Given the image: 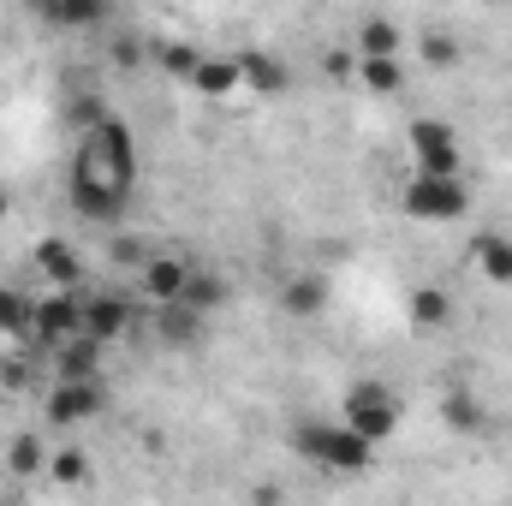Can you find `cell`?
I'll return each instance as SVG.
<instances>
[{
	"label": "cell",
	"instance_id": "8992f818",
	"mask_svg": "<svg viewBox=\"0 0 512 506\" xmlns=\"http://www.w3.org/2000/svg\"><path fill=\"white\" fill-rule=\"evenodd\" d=\"M78 334H84V292H42L36 316H30V340L42 352H60Z\"/></svg>",
	"mask_w": 512,
	"mask_h": 506
},
{
	"label": "cell",
	"instance_id": "ba28073f",
	"mask_svg": "<svg viewBox=\"0 0 512 506\" xmlns=\"http://www.w3.org/2000/svg\"><path fill=\"white\" fill-rule=\"evenodd\" d=\"M131 328H137V310H131L126 292H84V340L114 346Z\"/></svg>",
	"mask_w": 512,
	"mask_h": 506
},
{
	"label": "cell",
	"instance_id": "7402d4cb",
	"mask_svg": "<svg viewBox=\"0 0 512 506\" xmlns=\"http://www.w3.org/2000/svg\"><path fill=\"white\" fill-rule=\"evenodd\" d=\"M179 304H191L197 316H209V310H221V304H227V280H221V274L191 268V286H185V298H179Z\"/></svg>",
	"mask_w": 512,
	"mask_h": 506
},
{
	"label": "cell",
	"instance_id": "603a6c76",
	"mask_svg": "<svg viewBox=\"0 0 512 506\" xmlns=\"http://www.w3.org/2000/svg\"><path fill=\"white\" fill-rule=\"evenodd\" d=\"M358 78L370 96H399L405 90V60H358Z\"/></svg>",
	"mask_w": 512,
	"mask_h": 506
},
{
	"label": "cell",
	"instance_id": "9c48e42d",
	"mask_svg": "<svg viewBox=\"0 0 512 506\" xmlns=\"http://www.w3.org/2000/svg\"><path fill=\"white\" fill-rule=\"evenodd\" d=\"M185 286H191V262H179V256H167V251H149V262L137 268V292H143L155 310L179 304Z\"/></svg>",
	"mask_w": 512,
	"mask_h": 506
},
{
	"label": "cell",
	"instance_id": "cb8c5ba5",
	"mask_svg": "<svg viewBox=\"0 0 512 506\" xmlns=\"http://www.w3.org/2000/svg\"><path fill=\"white\" fill-rule=\"evenodd\" d=\"M203 54H209V48H191V42H161V48H155L161 72H173V78H185V84H191V72L203 66Z\"/></svg>",
	"mask_w": 512,
	"mask_h": 506
},
{
	"label": "cell",
	"instance_id": "5b68a950",
	"mask_svg": "<svg viewBox=\"0 0 512 506\" xmlns=\"http://www.w3.org/2000/svg\"><path fill=\"white\" fill-rule=\"evenodd\" d=\"M405 149H411V167L429 173V179H465V149H459V131L435 114L411 120L405 126Z\"/></svg>",
	"mask_w": 512,
	"mask_h": 506
},
{
	"label": "cell",
	"instance_id": "4316f807",
	"mask_svg": "<svg viewBox=\"0 0 512 506\" xmlns=\"http://www.w3.org/2000/svg\"><path fill=\"white\" fill-rule=\"evenodd\" d=\"M423 54H429V66H453V60H459L453 36H429V48H423Z\"/></svg>",
	"mask_w": 512,
	"mask_h": 506
},
{
	"label": "cell",
	"instance_id": "ffe728a7",
	"mask_svg": "<svg viewBox=\"0 0 512 506\" xmlns=\"http://www.w3.org/2000/svg\"><path fill=\"white\" fill-rule=\"evenodd\" d=\"M30 316H36V298L0 280V340H18V334H30Z\"/></svg>",
	"mask_w": 512,
	"mask_h": 506
},
{
	"label": "cell",
	"instance_id": "44dd1931",
	"mask_svg": "<svg viewBox=\"0 0 512 506\" xmlns=\"http://www.w3.org/2000/svg\"><path fill=\"white\" fill-rule=\"evenodd\" d=\"M280 304H286L292 316H322V304H328V280H322V274H298V280L280 292Z\"/></svg>",
	"mask_w": 512,
	"mask_h": 506
},
{
	"label": "cell",
	"instance_id": "3957f363",
	"mask_svg": "<svg viewBox=\"0 0 512 506\" xmlns=\"http://www.w3.org/2000/svg\"><path fill=\"white\" fill-rule=\"evenodd\" d=\"M340 423H346L358 441H370V447L382 453L387 441L399 435V399H393V387L376 381V376L352 381V387H346V399H340Z\"/></svg>",
	"mask_w": 512,
	"mask_h": 506
},
{
	"label": "cell",
	"instance_id": "f1b7e54d",
	"mask_svg": "<svg viewBox=\"0 0 512 506\" xmlns=\"http://www.w3.org/2000/svg\"><path fill=\"white\" fill-rule=\"evenodd\" d=\"M0 215H6V197H0Z\"/></svg>",
	"mask_w": 512,
	"mask_h": 506
},
{
	"label": "cell",
	"instance_id": "ac0fdd59",
	"mask_svg": "<svg viewBox=\"0 0 512 506\" xmlns=\"http://www.w3.org/2000/svg\"><path fill=\"white\" fill-rule=\"evenodd\" d=\"M441 423L453 429V435H483V423H489V411L465 393V387H453L447 399H441Z\"/></svg>",
	"mask_w": 512,
	"mask_h": 506
},
{
	"label": "cell",
	"instance_id": "52a82bcc",
	"mask_svg": "<svg viewBox=\"0 0 512 506\" xmlns=\"http://www.w3.org/2000/svg\"><path fill=\"white\" fill-rule=\"evenodd\" d=\"M102 411H108V387L102 381H54L48 399H42L48 429H78V423H90Z\"/></svg>",
	"mask_w": 512,
	"mask_h": 506
},
{
	"label": "cell",
	"instance_id": "7a4b0ae2",
	"mask_svg": "<svg viewBox=\"0 0 512 506\" xmlns=\"http://www.w3.org/2000/svg\"><path fill=\"white\" fill-rule=\"evenodd\" d=\"M292 453H298L304 465L328 471V477H364V471L376 465V447L358 441L346 423H328V417H304V423H292Z\"/></svg>",
	"mask_w": 512,
	"mask_h": 506
},
{
	"label": "cell",
	"instance_id": "4fadbf2b",
	"mask_svg": "<svg viewBox=\"0 0 512 506\" xmlns=\"http://www.w3.org/2000/svg\"><path fill=\"white\" fill-rule=\"evenodd\" d=\"M191 90H203L209 102L239 96V90H245V78H239V54H203V66L191 72Z\"/></svg>",
	"mask_w": 512,
	"mask_h": 506
},
{
	"label": "cell",
	"instance_id": "30bf717a",
	"mask_svg": "<svg viewBox=\"0 0 512 506\" xmlns=\"http://www.w3.org/2000/svg\"><path fill=\"white\" fill-rule=\"evenodd\" d=\"M30 262H36V274L48 280V292H84V256L72 251L66 239H36V251H30Z\"/></svg>",
	"mask_w": 512,
	"mask_h": 506
},
{
	"label": "cell",
	"instance_id": "d6986e66",
	"mask_svg": "<svg viewBox=\"0 0 512 506\" xmlns=\"http://www.w3.org/2000/svg\"><path fill=\"white\" fill-rule=\"evenodd\" d=\"M477 268H483V280L512 286V233H483L477 239Z\"/></svg>",
	"mask_w": 512,
	"mask_h": 506
},
{
	"label": "cell",
	"instance_id": "7c38bea8",
	"mask_svg": "<svg viewBox=\"0 0 512 506\" xmlns=\"http://www.w3.org/2000/svg\"><path fill=\"white\" fill-rule=\"evenodd\" d=\"M239 78H245V90H256V96H286L292 90V66L274 48H245L239 54Z\"/></svg>",
	"mask_w": 512,
	"mask_h": 506
},
{
	"label": "cell",
	"instance_id": "83f0119b",
	"mask_svg": "<svg viewBox=\"0 0 512 506\" xmlns=\"http://www.w3.org/2000/svg\"><path fill=\"white\" fill-rule=\"evenodd\" d=\"M251 506H280V489H274V483H262V489L251 495Z\"/></svg>",
	"mask_w": 512,
	"mask_h": 506
},
{
	"label": "cell",
	"instance_id": "6da1fadb",
	"mask_svg": "<svg viewBox=\"0 0 512 506\" xmlns=\"http://www.w3.org/2000/svg\"><path fill=\"white\" fill-rule=\"evenodd\" d=\"M66 197L96 227H120L126 221L131 197H137V137H131V126L120 114H108L96 131L78 137Z\"/></svg>",
	"mask_w": 512,
	"mask_h": 506
},
{
	"label": "cell",
	"instance_id": "2e32d148",
	"mask_svg": "<svg viewBox=\"0 0 512 506\" xmlns=\"http://www.w3.org/2000/svg\"><path fill=\"white\" fill-rule=\"evenodd\" d=\"M36 18L54 30H90V24H108V6L102 0H42Z\"/></svg>",
	"mask_w": 512,
	"mask_h": 506
},
{
	"label": "cell",
	"instance_id": "d4e9b609",
	"mask_svg": "<svg viewBox=\"0 0 512 506\" xmlns=\"http://www.w3.org/2000/svg\"><path fill=\"white\" fill-rule=\"evenodd\" d=\"M6 471H12V477H36V471H48L42 441H36V435H18V441L6 447Z\"/></svg>",
	"mask_w": 512,
	"mask_h": 506
},
{
	"label": "cell",
	"instance_id": "5bb4252c",
	"mask_svg": "<svg viewBox=\"0 0 512 506\" xmlns=\"http://www.w3.org/2000/svg\"><path fill=\"white\" fill-rule=\"evenodd\" d=\"M405 316H411L417 334H441V328L453 322V292H447V286H411Z\"/></svg>",
	"mask_w": 512,
	"mask_h": 506
},
{
	"label": "cell",
	"instance_id": "e0dca14e",
	"mask_svg": "<svg viewBox=\"0 0 512 506\" xmlns=\"http://www.w3.org/2000/svg\"><path fill=\"white\" fill-rule=\"evenodd\" d=\"M203 322L209 316H197L191 304H167V310H155V334H161V346H197V334H203Z\"/></svg>",
	"mask_w": 512,
	"mask_h": 506
},
{
	"label": "cell",
	"instance_id": "484cf974",
	"mask_svg": "<svg viewBox=\"0 0 512 506\" xmlns=\"http://www.w3.org/2000/svg\"><path fill=\"white\" fill-rule=\"evenodd\" d=\"M48 477L78 489V483H90V459H84L78 447H60V453H48Z\"/></svg>",
	"mask_w": 512,
	"mask_h": 506
},
{
	"label": "cell",
	"instance_id": "8fae6325",
	"mask_svg": "<svg viewBox=\"0 0 512 506\" xmlns=\"http://www.w3.org/2000/svg\"><path fill=\"white\" fill-rule=\"evenodd\" d=\"M352 48H358V60H399L405 30H399V18H387V12H364V18L352 24Z\"/></svg>",
	"mask_w": 512,
	"mask_h": 506
},
{
	"label": "cell",
	"instance_id": "9a60e30c",
	"mask_svg": "<svg viewBox=\"0 0 512 506\" xmlns=\"http://www.w3.org/2000/svg\"><path fill=\"white\" fill-rule=\"evenodd\" d=\"M102 352L108 346H96V340H66L60 352H54V381H102Z\"/></svg>",
	"mask_w": 512,
	"mask_h": 506
},
{
	"label": "cell",
	"instance_id": "277c9868",
	"mask_svg": "<svg viewBox=\"0 0 512 506\" xmlns=\"http://www.w3.org/2000/svg\"><path fill=\"white\" fill-rule=\"evenodd\" d=\"M399 209L423 227H453L471 215V185L465 179H429V173H411L399 185Z\"/></svg>",
	"mask_w": 512,
	"mask_h": 506
}]
</instances>
